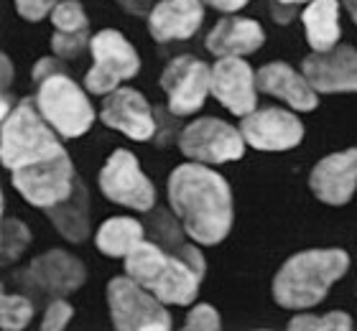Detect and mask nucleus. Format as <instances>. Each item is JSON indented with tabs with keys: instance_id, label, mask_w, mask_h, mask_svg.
Masks as SVG:
<instances>
[{
	"instance_id": "obj_1",
	"label": "nucleus",
	"mask_w": 357,
	"mask_h": 331,
	"mask_svg": "<svg viewBox=\"0 0 357 331\" xmlns=\"http://www.w3.org/2000/svg\"><path fill=\"white\" fill-rule=\"evenodd\" d=\"M169 201L197 245L222 243L232 227V194L207 163H181L169 176Z\"/></svg>"
},
{
	"instance_id": "obj_2",
	"label": "nucleus",
	"mask_w": 357,
	"mask_h": 331,
	"mask_svg": "<svg viewBox=\"0 0 357 331\" xmlns=\"http://www.w3.org/2000/svg\"><path fill=\"white\" fill-rule=\"evenodd\" d=\"M350 268L347 252L327 247V250H304L283 263L273 280V298L281 309L301 311L324 301L329 288L342 278Z\"/></svg>"
},
{
	"instance_id": "obj_3",
	"label": "nucleus",
	"mask_w": 357,
	"mask_h": 331,
	"mask_svg": "<svg viewBox=\"0 0 357 331\" xmlns=\"http://www.w3.org/2000/svg\"><path fill=\"white\" fill-rule=\"evenodd\" d=\"M126 272L172 306H189L199 293V283L204 278L186 260L166 252L153 240H143L128 252Z\"/></svg>"
},
{
	"instance_id": "obj_4",
	"label": "nucleus",
	"mask_w": 357,
	"mask_h": 331,
	"mask_svg": "<svg viewBox=\"0 0 357 331\" xmlns=\"http://www.w3.org/2000/svg\"><path fill=\"white\" fill-rule=\"evenodd\" d=\"M64 151L56 138V130L49 125V120L36 107V100H21L13 112L3 120V140H0V155L3 166L10 171L29 166V163L44 161L49 155Z\"/></svg>"
},
{
	"instance_id": "obj_5",
	"label": "nucleus",
	"mask_w": 357,
	"mask_h": 331,
	"mask_svg": "<svg viewBox=\"0 0 357 331\" xmlns=\"http://www.w3.org/2000/svg\"><path fill=\"white\" fill-rule=\"evenodd\" d=\"M36 107L61 138H79L95 123V110L67 72L46 77L36 89Z\"/></svg>"
},
{
	"instance_id": "obj_6",
	"label": "nucleus",
	"mask_w": 357,
	"mask_h": 331,
	"mask_svg": "<svg viewBox=\"0 0 357 331\" xmlns=\"http://www.w3.org/2000/svg\"><path fill=\"white\" fill-rule=\"evenodd\" d=\"M107 303L115 329L120 331H169L172 316L166 303L149 288L128 278H112L107 286Z\"/></svg>"
},
{
	"instance_id": "obj_7",
	"label": "nucleus",
	"mask_w": 357,
	"mask_h": 331,
	"mask_svg": "<svg viewBox=\"0 0 357 331\" xmlns=\"http://www.w3.org/2000/svg\"><path fill=\"white\" fill-rule=\"evenodd\" d=\"M77 178L79 176L75 174L69 153L59 151V153L49 155L44 161L15 169L10 181H13L15 192L21 194L29 204L38 206V209H52L75 192Z\"/></svg>"
},
{
	"instance_id": "obj_8",
	"label": "nucleus",
	"mask_w": 357,
	"mask_h": 331,
	"mask_svg": "<svg viewBox=\"0 0 357 331\" xmlns=\"http://www.w3.org/2000/svg\"><path fill=\"white\" fill-rule=\"evenodd\" d=\"M89 52H92V66L84 77V87L92 95H110L118 89L120 82L133 79L141 69L138 54L120 31L105 29L95 33Z\"/></svg>"
},
{
	"instance_id": "obj_9",
	"label": "nucleus",
	"mask_w": 357,
	"mask_h": 331,
	"mask_svg": "<svg viewBox=\"0 0 357 331\" xmlns=\"http://www.w3.org/2000/svg\"><path fill=\"white\" fill-rule=\"evenodd\" d=\"M100 189L110 201L135 212H153L156 189L130 151L118 148L100 171Z\"/></svg>"
},
{
	"instance_id": "obj_10",
	"label": "nucleus",
	"mask_w": 357,
	"mask_h": 331,
	"mask_svg": "<svg viewBox=\"0 0 357 331\" xmlns=\"http://www.w3.org/2000/svg\"><path fill=\"white\" fill-rule=\"evenodd\" d=\"M178 148L197 163H230L243 158V132L217 118H199L189 123L178 135Z\"/></svg>"
},
{
	"instance_id": "obj_11",
	"label": "nucleus",
	"mask_w": 357,
	"mask_h": 331,
	"mask_svg": "<svg viewBox=\"0 0 357 331\" xmlns=\"http://www.w3.org/2000/svg\"><path fill=\"white\" fill-rule=\"evenodd\" d=\"M87 278L84 265L64 250H52L15 275L18 286L29 295H46L49 301L75 293Z\"/></svg>"
},
{
	"instance_id": "obj_12",
	"label": "nucleus",
	"mask_w": 357,
	"mask_h": 331,
	"mask_svg": "<svg viewBox=\"0 0 357 331\" xmlns=\"http://www.w3.org/2000/svg\"><path fill=\"white\" fill-rule=\"evenodd\" d=\"M161 87L169 97L172 115H194L212 92V66L189 54L176 56L161 74Z\"/></svg>"
},
{
	"instance_id": "obj_13",
	"label": "nucleus",
	"mask_w": 357,
	"mask_h": 331,
	"mask_svg": "<svg viewBox=\"0 0 357 331\" xmlns=\"http://www.w3.org/2000/svg\"><path fill=\"white\" fill-rule=\"evenodd\" d=\"M240 132L255 151H291L304 138V125L294 112L266 107L245 115L240 123Z\"/></svg>"
},
{
	"instance_id": "obj_14",
	"label": "nucleus",
	"mask_w": 357,
	"mask_h": 331,
	"mask_svg": "<svg viewBox=\"0 0 357 331\" xmlns=\"http://www.w3.org/2000/svg\"><path fill=\"white\" fill-rule=\"evenodd\" d=\"M212 95L238 118H245L258 105V77L240 56H220L212 66Z\"/></svg>"
},
{
	"instance_id": "obj_15",
	"label": "nucleus",
	"mask_w": 357,
	"mask_h": 331,
	"mask_svg": "<svg viewBox=\"0 0 357 331\" xmlns=\"http://www.w3.org/2000/svg\"><path fill=\"white\" fill-rule=\"evenodd\" d=\"M100 120L112 130H120L130 140H151L156 135V118L151 105L146 102V97L138 89L130 87H118L115 92L105 97L102 110H100Z\"/></svg>"
},
{
	"instance_id": "obj_16",
	"label": "nucleus",
	"mask_w": 357,
	"mask_h": 331,
	"mask_svg": "<svg viewBox=\"0 0 357 331\" xmlns=\"http://www.w3.org/2000/svg\"><path fill=\"white\" fill-rule=\"evenodd\" d=\"M301 72L319 95L357 92V49L337 44L329 52H314L304 59Z\"/></svg>"
},
{
	"instance_id": "obj_17",
	"label": "nucleus",
	"mask_w": 357,
	"mask_h": 331,
	"mask_svg": "<svg viewBox=\"0 0 357 331\" xmlns=\"http://www.w3.org/2000/svg\"><path fill=\"white\" fill-rule=\"evenodd\" d=\"M309 184L317 199H321L324 204H347L357 192V148L321 158L314 166Z\"/></svg>"
},
{
	"instance_id": "obj_18",
	"label": "nucleus",
	"mask_w": 357,
	"mask_h": 331,
	"mask_svg": "<svg viewBox=\"0 0 357 331\" xmlns=\"http://www.w3.org/2000/svg\"><path fill=\"white\" fill-rule=\"evenodd\" d=\"M258 89L266 95L281 97L283 102L291 105L298 112H312L319 105V92L312 87V82L306 79L304 72H296L294 66L283 64V61H271L261 66L258 72Z\"/></svg>"
},
{
	"instance_id": "obj_19",
	"label": "nucleus",
	"mask_w": 357,
	"mask_h": 331,
	"mask_svg": "<svg viewBox=\"0 0 357 331\" xmlns=\"http://www.w3.org/2000/svg\"><path fill=\"white\" fill-rule=\"evenodd\" d=\"M202 0H161L149 15V31L156 41H186L202 26Z\"/></svg>"
},
{
	"instance_id": "obj_20",
	"label": "nucleus",
	"mask_w": 357,
	"mask_h": 331,
	"mask_svg": "<svg viewBox=\"0 0 357 331\" xmlns=\"http://www.w3.org/2000/svg\"><path fill=\"white\" fill-rule=\"evenodd\" d=\"M263 41H266V33H263L261 23L227 15L209 31L207 49L215 56H245V54L258 52Z\"/></svg>"
},
{
	"instance_id": "obj_21",
	"label": "nucleus",
	"mask_w": 357,
	"mask_h": 331,
	"mask_svg": "<svg viewBox=\"0 0 357 331\" xmlns=\"http://www.w3.org/2000/svg\"><path fill=\"white\" fill-rule=\"evenodd\" d=\"M46 212H49L52 224L67 237L69 243L79 245L89 237V194L79 178L75 184V192Z\"/></svg>"
},
{
	"instance_id": "obj_22",
	"label": "nucleus",
	"mask_w": 357,
	"mask_h": 331,
	"mask_svg": "<svg viewBox=\"0 0 357 331\" xmlns=\"http://www.w3.org/2000/svg\"><path fill=\"white\" fill-rule=\"evenodd\" d=\"M306 41L314 52H329L340 41V3L337 0H312L304 8Z\"/></svg>"
},
{
	"instance_id": "obj_23",
	"label": "nucleus",
	"mask_w": 357,
	"mask_h": 331,
	"mask_svg": "<svg viewBox=\"0 0 357 331\" xmlns=\"http://www.w3.org/2000/svg\"><path fill=\"white\" fill-rule=\"evenodd\" d=\"M146 240V227L133 217H112L97 229V250L110 258H126L135 245Z\"/></svg>"
},
{
	"instance_id": "obj_24",
	"label": "nucleus",
	"mask_w": 357,
	"mask_h": 331,
	"mask_svg": "<svg viewBox=\"0 0 357 331\" xmlns=\"http://www.w3.org/2000/svg\"><path fill=\"white\" fill-rule=\"evenodd\" d=\"M36 314L33 298L23 293H3L0 298V326L6 331H21Z\"/></svg>"
},
{
	"instance_id": "obj_25",
	"label": "nucleus",
	"mask_w": 357,
	"mask_h": 331,
	"mask_svg": "<svg viewBox=\"0 0 357 331\" xmlns=\"http://www.w3.org/2000/svg\"><path fill=\"white\" fill-rule=\"evenodd\" d=\"M289 329L291 331H350L352 318L350 314H342V311H332V314H324V316L298 314L296 318H291Z\"/></svg>"
},
{
	"instance_id": "obj_26",
	"label": "nucleus",
	"mask_w": 357,
	"mask_h": 331,
	"mask_svg": "<svg viewBox=\"0 0 357 331\" xmlns=\"http://www.w3.org/2000/svg\"><path fill=\"white\" fill-rule=\"evenodd\" d=\"M31 243V232L21 220H3V265H10L21 258Z\"/></svg>"
},
{
	"instance_id": "obj_27",
	"label": "nucleus",
	"mask_w": 357,
	"mask_h": 331,
	"mask_svg": "<svg viewBox=\"0 0 357 331\" xmlns=\"http://www.w3.org/2000/svg\"><path fill=\"white\" fill-rule=\"evenodd\" d=\"M49 18L54 23V31H69V33L72 31H89V21L79 0H59Z\"/></svg>"
},
{
	"instance_id": "obj_28",
	"label": "nucleus",
	"mask_w": 357,
	"mask_h": 331,
	"mask_svg": "<svg viewBox=\"0 0 357 331\" xmlns=\"http://www.w3.org/2000/svg\"><path fill=\"white\" fill-rule=\"evenodd\" d=\"M92 44V36L89 31H54L52 38V52L59 56V59H72V56H79V54Z\"/></svg>"
},
{
	"instance_id": "obj_29",
	"label": "nucleus",
	"mask_w": 357,
	"mask_h": 331,
	"mask_svg": "<svg viewBox=\"0 0 357 331\" xmlns=\"http://www.w3.org/2000/svg\"><path fill=\"white\" fill-rule=\"evenodd\" d=\"M222 326V318L217 314V309L207 306V303H199V306H194L189 311V316H186V331H217Z\"/></svg>"
},
{
	"instance_id": "obj_30",
	"label": "nucleus",
	"mask_w": 357,
	"mask_h": 331,
	"mask_svg": "<svg viewBox=\"0 0 357 331\" xmlns=\"http://www.w3.org/2000/svg\"><path fill=\"white\" fill-rule=\"evenodd\" d=\"M72 316H75L72 303H67L64 298H54V301H49V306H46L41 329L44 331H61L69 321H72Z\"/></svg>"
},
{
	"instance_id": "obj_31",
	"label": "nucleus",
	"mask_w": 357,
	"mask_h": 331,
	"mask_svg": "<svg viewBox=\"0 0 357 331\" xmlns=\"http://www.w3.org/2000/svg\"><path fill=\"white\" fill-rule=\"evenodd\" d=\"M59 0H15V10L26 21H41L46 15H52Z\"/></svg>"
},
{
	"instance_id": "obj_32",
	"label": "nucleus",
	"mask_w": 357,
	"mask_h": 331,
	"mask_svg": "<svg viewBox=\"0 0 357 331\" xmlns=\"http://www.w3.org/2000/svg\"><path fill=\"white\" fill-rule=\"evenodd\" d=\"M56 72H64V69H61V64H59V56L54 54V56H46V59H41L33 66V82L41 84L46 77H52V74H56Z\"/></svg>"
},
{
	"instance_id": "obj_33",
	"label": "nucleus",
	"mask_w": 357,
	"mask_h": 331,
	"mask_svg": "<svg viewBox=\"0 0 357 331\" xmlns=\"http://www.w3.org/2000/svg\"><path fill=\"white\" fill-rule=\"evenodd\" d=\"M202 3H207L209 8L222 10V13H235V10H240V8H245L250 0H202Z\"/></svg>"
},
{
	"instance_id": "obj_34",
	"label": "nucleus",
	"mask_w": 357,
	"mask_h": 331,
	"mask_svg": "<svg viewBox=\"0 0 357 331\" xmlns=\"http://www.w3.org/2000/svg\"><path fill=\"white\" fill-rule=\"evenodd\" d=\"M10 82H13V64H10V56L3 54V92L8 89Z\"/></svg>"
},
{
	"instance_id": "obj_35",
	"label": "nucleus",
	"mask_w": 357,
	"mask_h": 331,
	"mask_svg": "<svg viewBox=\"0 0 357 331\" xmlns=\"http://www.w3.org/2000/svg\"><path fill=\"white\" fill-rule=\"evenodd\" d=\"M10 95H8V92H3V107H0V115H3V120L8 118V115H10Z\"/></svg>"
},
{
	"instance_id": "obj_36",
	"label": "nucleus",
	"mask_w": 357,
	"mask_h": 331,
	"mask_svg": "<svg viewBox=\"0 0 357 331\" xmlns=\"http://www.w3.org/2000/svg\"><path fill=\"white\" fill-rule=\"evenodd\" d=\"M342 6L347 8V13L352 15V21H355V26H357V0H342Z\"/></svg>"
},
{
	"instance_id": "obj_37",
	"label": "nucleus",
	"mask_w": 357,
	"mask_h": 331,
	"mask_svg": "<svg viewBox=\"0 0 357 331\" xmlns=\"http://www.w3.org/2000/svg\"><path fill=\"white\" fill-rule=\"evenodd\" d=\"M275 3H281L283 8H294V6H301V3H312V0H275Z\"/></svg>"
}]
</instances>
